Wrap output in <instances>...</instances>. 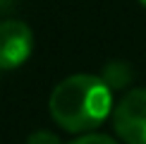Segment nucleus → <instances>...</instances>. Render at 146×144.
<instances>
[{"mask_svg":"<svg viewBox=\"0 0 146 144\" xmlns=\"http://www.w3.org/2000/svg\"><path fill=\"white\" fill-rule=\"evenodd\" d=\"M50 115L67 132H89L106 123L113 111V89L103 77L72 75L50 94Z\"/></svg>","mask_w":146,"mask_h":144,"instance_id":"obj_1","label":"nucleus"},{"mask_svg":"<svg viewBox=\"0 0 146 144\" xmlns=\"http://www.w3.org/2000/svg\"><path fill=\"white\" fill-rule=\"evenodd\" d=\"M70 144H117V142L113 137H106V135H84V137H77Z\"/></svg>","mask_w":146,"mask_h":144,"instance_id":"obj_6","label":"nucleus"},{"mask_svg":"<svg viewBox=\"0 0 146 144\" xmlns=\"http://www.w3.org/2000/svg\"><path fill=\"white\" fill-rule=\"evenodd\" d=\"M113 125L125 144H146V89H132L120 99Z\"/></svg>","mask_w":146,"mask_h":144,"instance_id":"obj_2","label":"nucleus"},{"mask_svg":"<svg viewBox=\"0 0 146 144\" xmlns=\"http://www.w3.org/2000/svg\"><path fill=\"white\" fill-rule=\"evenodd\" d=\"M34 51V34L24 22H0V70H15L29 60Z\"/></svg>","mask_w":146,"mask_h":144,"instance_id":"obj_3","label":"nucleus"},{"mask_svg":"<svg viewBox=\"0 0 146 144\" xmlns=\"http://www.w3.org/2000/svg\"><path fill=\"white\" fill-rule=\"evenodd\" d=\"M139 3H141V5H144V7H146V0H139Z\"/></svg>","mask_w":146,"mask_h":144,"instance_id":"obj_7","label":"nucleus"},{"mask_svg":"<svg viewBox=\"0 0 146 144\" xmlns=\"http://www.w3.org/2000/svg\"><path fill=\"white\" fill-rule=\"evenodd\" d=\"M27 144H60L55 132H48V130H36L34 135H29Z\"/></svg>","mask_w":146,"mask_h":144,"instance_id":"obj_5","label":"nucleus"},{"mask_svg":"<svg viewBox=\"0 0 146 144\" xmlns=\"http://www.w3.org/2000/svg\"><path fill=\"white\" fill-rule=\"evenodd\" d=\"M129 77H132V72H129V67H127L125 63H110L106 70H103V79L108 82L110 89L125 87V84L129 82Z\"/></svg>","mask_w":146,"mask_h":144,"instance_id":"obj_4","label":"nucleus"}]
</instances>
